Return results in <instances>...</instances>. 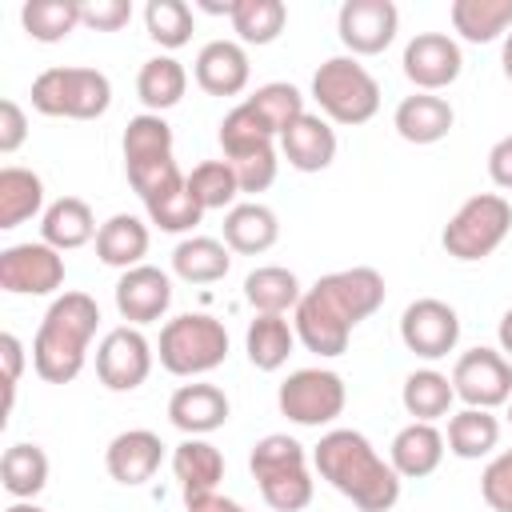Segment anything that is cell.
<instances>
[{"label":"cell","instance_id":"277c9868","mask_svg":"<svg viewBox=\"0 0 512 512\" xmlns=\"http://www.w3.org/2000/svg\"><path fill=\"white\" fill-rule=\"evenodd\" d=\"M312 100L332 124H368L380 112V84L356 56H332L312 76Z\"/></svg>","mask_w":512,"mask_h":512},{"label":"cell","instance_id":"603a6c76","mask_svg":"<svg viewBox=\"0 0 512 512\" xmlns=\"http://www.w3.org/2000/svg\"><path fill=\"white\" fill-rule=\"evenodd\" d=\"M96 232H100L96 228V216H92V208L80 196H60L40 216V240L52 244L56 252L84 248L88 240H96Z\"/></svg>","mask_w":512,"mask_h":512},{"label":"cell","instance_id":"5bb4252c","mask_svg":"<svg viewBox=\"0 0 512 512\" xmlns=\"http://www.w3.org/2000/svg\"><path fill=\"white\" fill-rule=\"evenodd\" d=\"M404 76L420 88V92H440L448 84L460 80L464 72V56L460 44L448 32H416L404 44Z\"/></svg>","mask_w":512,"mask_h":512},{"label":"cell","instance_id":"4dcf8cb0","mask_svg":"<svg viewBox=\"0 0 512 512\" xmlns=\"http://www.w3.org/2000/svg\"><path fill=\"white\" fill-rule=\"evenodd\" d=\"M44 208V180L32 168H0V228H20Z\"/></svg>","mask_w":512,"mask_h":512},{"label":"cell","instance_id":"7bdbcfd3","mask_svg":"<svg viewBox=\"0 0 512 512\" xmlns=\"http://www.w3.org/2000/svg\"><path fill=\"white\" fill-rule=\"evenodd\" d=\"M248 468L256 480L272 476V472H288V468H308V452L300 440L284 436V432H272L264 440L252 444V456H248Z\"/></svg>","mask_w":512,"mask_h":512},{"label":"cell","instance_id":"6f0895ef","mask_svg":"<svg viewBox=\"0 0 512 512\" xmlns=\"http://www.w3.org/2000/svg\"><path fill=\"white\" fill-rule=\"evenodd\" d=\"M4 512H44V508H36V504H28V500H16V504L4 508Z\"/></svg>","mask_w":512,"mask_h":512},{"label":"cell","instance_id":"d6986e66","mask_svg":"<svg viewBox=\"0 0 512 512\" xmlns=\"http://www.w3.org/2000/svg\"><path fill=\"white\" fill-rule=\"evenodd\" d=\"M392 124H396V132H400L408 144H436V140H444V136L452 132L456 112H452V104H448L444 96H436V92H412V96H404V100L396 104Z\"/></svg>","mask_w":512,"mask_h":512},{"label":"cell","instance_id":"d6a6232c","mask_svg":"<svg viewBox=\"0 0 512 512\" xmlns=\"http://www.w3.org/2000/svg\"><path fill=\"white\" fill-rule=\"evenodd\" d=\"M292 344H296V328H292L284 316H260V312H256V320H252L248 332H244L248 360H252V368H260V372L284 368L288 356H292Z\"/></svg>","mask_w":512,"mask_h":512},{"label":"cell","instance_id":"83f0119b","mask_svg":"<svg viewBox=\"0 0 512 512\" xmlns=\"http://www.w3.org/2000/svg\"><path fill=\"white\" fill-rule=\"evenodd\" d=\"M300 296H304V288H300L296 272L292 268H280V264H264V268L248 272V280H244V300L260 316H284L288 308L296 312Z\"/></svg>","mask_w":512,"mask_h":512},{"label":"cell","instance_id":"7402d4cb","mask_svg":"<svg viewBox=\"0 0 512 512\" xmlns=\"http://www.w3.org/2000/svg\"><path fill=\"white\" fill-rule=\"evenodd\" d=\"M392 468L400 472V480H424L440 468L444 460V432L436 424H424V420H412L408 428L396 432L392 440Z\"/></svg>","mask_w":512,"mask_h":512},{"label":"cell","instance_id":"ffe728a7","mask_svg":"<svg viewBox=\"0 0 512 512\" xmlns=\"http://www.w3.org/2000/svg\"><path fill=\"white\" fill-rule=\"evenodd\" d=\"M280 152L296 172H324L336 160V132L320 112H304L280 136Z\"/></svg>","mask_w":512,"mask_h":512},{"label":"cell","instance_id":"1f68e13d","mask_svg":"<svg viewBox=\"0 0 512 512\" xmlns=\"http://www.w3.org/2000/svg\"><path fill=\"white\" fill-rule=\"evenodd\" d=\"M452 28L468 44H492L512 28V0H452Z\"/></svg>","mask_w":512,"mask_h":512},{"label":"cell","instance_id":"681fc988","mask_svg":"<svg viewBox=\"0 0 512 512\" xmlns=\"http://www.w3.org/2000/svg\"><path fill=\"white\" fill-rule=\"evenodd\" d=\"M0 360H4V416H8L12 412V400H16L20 372H24V344L12 332L0 336Z\"/></svg>","mask_w":512,"mask_h":512},{"label":"cell","instance_id":"74e56055","mask_svg":"<svg viewBox=\"0 0 512 512\" xmlns=\"http://www.w3.org/2000/svg\"><path fill=\"white\" fill-rule=\"evenodd\" d=\"M248 104L256 108V116H260L276 136H284V132L304 116V96H300V88H296V84H284V80L260 84V88L248 96Z\"/></svg>","mask_w":512,"mask_h":512},{"label":"cell","instance_id":"4316f807","mask_svg":"<svg viewBox=\"0 0 512 512\" xmlns=\"http://www.w3.org/2000/svg\"><path fill=\"white\" fill-rule=\"evenodd\" d=\"M188 92V72L176 56H152L140 64V76H136V96L148 112H168L184 100Z\"/></svg>","mask_w":512,"mask_h":512},{"label":"cell","instance_id":"f546056e","mask_svg":"<svg viewBox=\"0 0 512 512\" xmlns=\"http://www.w3.org/2000/svg\"><path fill=\"white\" fill-rule=\"evenodd\" d=\"M448 452L460 460H480L500 444V420L488 408H460L448 416Z\"/></svg>","mask_w":512,"mask_h":512},{"label":"cell","instance_id":"ba28073f","mask_svg":"<svg viewBox=\"0 0 512 512\" xmlns=\"http://www.w3.org/2000/svg\"><path fill=\"white\" fill-rule=\"evenodd\" d=\"M344 380L332 368H296L280 388H276V404L280 412L300 424V428H320L332 424L344 412Z\"/></svg>","mask_w":512,"mask_h":512},{"label":"cell","instance_id":"9f6ffc18","mask_svg":"<svg viewBox=\"0 0 512 512\" xmlns=\"http://www.w3.org/2000/svg\"><path fill=\"white\" fill-rule=\"evenodd\" d=\"M500 64H504V76L512 80V32L504 36V48H500Z\"/></svg>","mask_w":512,"mask_h":512},{"label":"cell","instance_id":"8992f818","mask_svg":"<svg viewBox=\"0 0 512 512\" xmlns=\"http://www.w3.org/2000/svg\"><path fill=\"white\" fill-rule=\"evenodd\" d=\"M112 104V84L96 68H44L32 80V108L40 116L96 120Z\"/></svg>","mask_w":512,"mask_h":512},{"label":"cell","instance_id":"7a4b0ae2","mask_svg":"<svg viewBox=\"0 0 512 512\" xmlns=\"http://www.w3.org/2000/svg\"><path fill=\"white\" fill-rule=\"evenodd\" d=\"M312 464L320 480H328L360 512H388L400 500V472L356 428L324 432L320 444L312 448Z\"/></svg>","mask_w":512,"mask_h":512},{"label":"cell","instance_id":"c3c4849f","mask_svg":"<svg viewBox=\"0 0 512 512\" xmlns=\"http://www.w3.org/2000/svg\"><path fill=\"white\" fill-rule=\"evenodd\" d=\"M128 20H132L128 0H80V24H88L96 32H116Z\"/></svg>","mask_w":512,"mask_h":512},{"label":"cell","instance_id":"f907efd6","mask_svg":"<svg viewBox=\"0 0 512 512\" xmlns=\"http://www.w3.org/2000/svg\"><path fill=\"white\" fill-rule=\"evenodd\" d=\"M28 140V116L16 100H0V152L12 156Z\"/></svg>","mask_w":512,"mask_h":512},{"label":"cell","instance_id":"d4e9b609","mask_svg":"<svg viewBox=\"0 0 512 512\" xmlns=\"http://www.w3.org/2000/svg\"><path fill=\"white\" fill-rule=\"evenodd\" d=\"M96 256L108 268H136L148 256V224L132 212H116L96 232Z\"/></svg>","mask_w":512,"mask_h":512},{"label":"cell","instance_id":"60d3db41","mask_svg":"<svg viewBox=\"0 0 512 512\" xmlns=\"http://www.w3.org/2000/svg\"><path fill=\"white\" fill-rule=\"evenodd\" d=\"M188 192L204 212H216V208H232V200L240 196V184L228 160H204L188 172Z\"/></svg>","mask_w":512,"mask_h":512},{"label":"cell","instance_id":"2e32d148","mask_svg":"<svg viewBox=\"0 0 512 512\" xmlns=\"http://www.w3.org/2000/svg\"><path fill=\"white\" fill-rule=\"evenodd\" d=\"M192 72H196V84L208 96H240L248 88L252 64H248V52H244L240 40H208L196 52Z\"/></svg>","mask_w":512,"mask_h":512},{"label":"cell","instance_id":"ab89813d","mask_svg":"<svg viewBox=\"0 0 512 512\" xmlns=\"http://www.w3.org/2000/svg\"><path fill=\"white\" fill-rule=\"evenodd\" d=\"M124 168H128V184L136 188V196L144 200V208H152V204H160V200L176 196V192L188 184V176L176 168V160H172V156L140 160V164H124Z\"/></svg>","mask_w":512,"mask_h":512},{"label":"cell","instance_id":"f6af8a7d","mask_svg":"<svg viewBox=\"0 0 512 512\" xmlns=\"http://www.w3.org/2000/svg\"><path fill=\"white\" fill-rule=\"evenodd\" d=\"M200 216H204V208L196 204V196L188 192V184H184L176 196H168V200H160V204L148 208V220H152L160 232H192V228L200 224Z\"/></svg>","mask_w":512,"mask_h":512},{"label":"cell","instance_id":"e575fe53","mask_svg":"<svg viewBox=\"0 0 512 512\" xmlns=\"http://www.w3.org/2000/svg\"><path fill=\"white\" fill-rule=\"evenodd\" d=\"M272 140H276V132L256 116V108L244 100V104H236L224 120H220V148H224V156L228 160H240V156H252V152H264V148H272Z\"/></svg>","mask_w":512,"mask_h":512},{"label":"cell","instance_id":"3957f363","mask_svg":"<svg viewBox=\"0 0 512 512\" xmlns=\"http://www.w3.org/2000/svg\"><path fill=\"white\" fill-rule=\"evenodd\" d=\"M100 308L88 292H64L48 304L36 340H32V368L48 384H68L80 376L88 360V344L96 336Z\"/></svg>","mask_w":512,"mask_h":512},{"label":"cell","instance_id":"7c38bea8","mask_svg":"<svg viewBox=\"0 0 512 512\" xmlns=\"http://www.w3.org/2000/svg\"><path fill=\"white\" fill-rule=\"evenodd\" d=\"M152 372V344L140 328H112L96 348V376L112 392H132Z\"/></svg>","mask_w":512,"mask_h":512},{"label":"cell","instance_id":"680465c9","mask_svg":"<svg viewBox=\"0 0 512 512\" xmlns=\"http://www.w3.org/2000/svg\"><path fill=\"white\" fill-rule=\"evenodd\" d=\"M508 424H512V400H508Z\"/></svg>","mask_w":512,"mask_h":512},{"label":"cell","instance_id":"b9f144b4","mask_svg":"<svg viewBox=\"0 0 512 512\" xmlns=\"http://www.w3.org/2000/svg\"><path fill=\"white\" fill-rule=\"evenodd\" d=\"M144 28L160 48H184L192 40V8L184 0H148L144 8Z\"/></svg>","mask_w":512,"mask_h":512},{"label":"cell","instance_id":"9c48e42d","mask_svg":"<svg viewBox=\"0 0 512 512\" xmlns=\"http://www.w3.org/2000/svg\"><path fill=\"white\" fill-rule=\"evenodd\" d=\"M452 388L464 408H500L512 400V360L496 348H472L452 368Z\"/></svg>","mask_w":512,"mask_h":512},{"label":"cell","instance_id":"836d02e7","mask_svg":"<svg viewBox=\"0 0 512 512\" xmlns=\"http://www.w3.org/2000/svg\"><path fill=\"white\" fill-rule=\"evenodd\" d=\"M0 480H4V492L16 496V500L40 496L44 484H48V456H44V448L40 444H12V448H4Z\"/></svg>","mask_w":512,"mask_h":512},{"label":"cell","instance_id":"5b68a950","mask_svg":"<svg viewBox=\"0 0 512 512\" xmlns=\"http://www.w3.org/2000/svg\"><path fill=\"white\" fill-rule=\"evenodd\" d=\"M228 356V332L208 312H184L160 328V364L172 376H204Z\"/></svg>","mask_w":512,"mask_h":512},{"label":"cell","instance_id":"816d5d0a","mask_svg":"<svg viewBox=\"0 0 512 512\" xmlns=\"http://www.w3.org/2000/svg\"><path fill=\"white\" fill-rule=\"evenodd\" d=\"M488 176H492L496 188L512 192V136H504V140L492 144V152H488Z\"/></svg>","mask_w":512,"mask_h":512},{"label":"cell","instance_id":"484cf974","mask_svg":"<svg viewBox=\"0 0 512 512\" xmlns=\"http://www.w3.org/2000/svg\"><path fill=\"white\" fill-rule=\"evenodd\" d=\"M232 248L212 240V236H184L176 248H172V272L188 284H216L228 276L232 268Z\"/></svg>","mask_w":512,"mask_h":512},{"label":"cell","instance_id":"f35d334b","mask_svg":"<svg viewBox=\"0 0 512 512\" xmlns=\"http://www.w3.org/2000/svg\"><path fill=\"white\" fill-rule=\"evenodd\" d=\"M172 156V128L164 116L156 112H140L128 120L124 128V164H140V160H160Z\"/></svg>","mask_w":512,"mask_h":512},{"label":"cell","instance_id":"30bf717a","mask_svg":"<svg viewBox=\"0 0 512 512\" xmlns=\"http://www.w3.org/2000/svg\"><path fill=\"white\" fill-rule=\"evenodd\" d=\"M64 284V256L44 244H12L0 252V288L12 296H48Z\"/></svg>","mask_w":512,"mask_h":512},{"label":"cell","instance_id":"f5cc1de1","mask_svg":"<svg viewBox=\"0 0 512 512\" xmlns=\"http://www.w3.org/2000/svg\"><path fill=\"white\" fill-rule=\"evenodd\" d=\"M184 504H188V512H248L244 504H236V500H228V496H220V492L196 496V500H184Z\"/></svg>","mask_w":512,"mask_h":512},{"label":"cell","instance_id":"4fadbf2b","mask_svg":"<svg viewBox=\"0 0 512 512\" xmlns=\"http://www.w3.org/2000/svg\"><path fill=\"white\" fill-rule=\"evenodd\" d=\"M400 12L392 0H344L336 12V36L352 56H376L396 40Z\"/></svg>","mask_w":512,"mask_h":512},{"label":"cell","instance_id":"cb8c5ba5","mask_svg":"<svg viewBox=\"0 0 512 512\" xmlns=\"http://www.w3.org/2000/svg\"><path fill=\"white\" fill-rule=\"evenodd\" d=\"M280 240V220L268 204H232L224 216V244L240 256H260Z\"/></svg>","mask_w":512,"mask_h":512},{"label":"cell","instance_id":"f1b7e54d","mask_svg":"<svg viewBox=\"0 0 512 512\" xmlns=\"http://www.w3.org/2000/svg\"><path fill=\"white\" fill-rule=\"evenodd\" d=\"M400 400H404V412L412 420L436 424L440 416H452L456 388H452V376H444L436 368H416V372H408V380L400 388Z\"/></svg>","mask_w":512,"mask_h":512},{"label":"cell","instance_id":"44dd1931","mask_svg":"<svg viewBox=\"0 0 512 512\" xmlns=\"http://www.w3.org/2000/svg\"><path fill=\"white\" fill-rule=\"evenodd\" d=\"M172 472L180 480V492L184 500H196V496H212L224 480V456L216 444H208L204 436H188L176 444L172 452Z\"/></svg>","mask_w":512,"mask_h":512},{"label":"cell","instance_id":"52a82bcc","mask_svg":"<svg viewBox=\"0 0 512 512\" xmlns=\"http://www.w3.org/2000/svg\"><path fill=\"white\" fill-rule=\"evenodd\" d=\"M508 228H512V204L500 192H480L456 208V216L444 224L440 244L452 260L472 264V260L492 256L504 244Z\"/></svg>","mask_w":512,"mask_h":512},{"label":"cell","instance_id":"11a10c76","mask_svg":"<svg viewBox=\"0 0 512 512\" xmlns=\"http://www.w3.org/2000/svg\"><path fill=\"white\" fill-rule=\"evenodd\" d=\"M200 8H204V12H212V16H228V20H232L236 0H224V4H216V0H200Z\"/></svg>","mask_w":512,"mask_h":512},{"label":"cell","instance_id":"9a60e30c","mask_svg":"<svg viewBox=\"0 0 512 512\" xmlns=\"http://www.w3.org/2000/svg\"><path fill=\"white\" fill-rule=\"evenodd\" d=\"M168 304H172V280L152 264H136L116 280V308L132 328L160 320Z\"/></svg>","mask_w":512,"mask_h":512},{"label":"cell","instance_id":"e0dca14e","mask_svg":"<svg viewBox=\"0 0 512 512\" xmlns=\"http://www.w3.org/2000/svg\"><path fill=\"white\" fill-rule=\"evenodd\" d=\"M160 460H164V444H160V436L148 432V428H128V432L112 436V444H108V452H104L108 476H112L116 484H128V488L148 484V480L156 476Z\"/></svg>","mask_w":512,"mask_h":512},{"label":"cell","instance_id":"7dc6e473","mask_svg":"<svg viewBox=\"0 0 512 512\" xmlns=\"http://www.w3.org/2000/svg\"><path fill=\"white\" fill-rule=\"evenodd\" d=\"M232 172H236V184L240 192H264L272 188L276 180V148H264V152H252V156H240V160H228Z\"/></svg>","mask_w":512,"mask_h":512},{"label":"cell","instance_id":"ac0fdd59","mask_svg":"<svg viewBox=\"0 0 512 512\" xmlns=\"http://www.w3.org/2000/svg\"><path fill=\"white\" fill-rule=\"evenodd\" d=\"M228 412H232V404H228L224 388H216V384H180L168 400V420L184 436H208V432L224 428Z\"/></svg>","mask_w":512,"mask_h":512},{"label":"cell","instance_id":"d590c367","mask_svg":"<svg viewBox=\"0 0 512 512\" xmlns=\"http://www.w3.org/2000/svg\"><path fill=\"white\" fill-rule=\"evenodd\" d=\"M20 24L32 40L40 44H56L64 36L76 32L80 24V0H28L20 8Z\"/></svg>","mask_w":512,"mask_h":512},{"label":"cell","instance_id":"8d00e7d4","mask_svg":"<svg viewBox=\"0 0 512 512\" xmlns=\"http://www.w3.org/2000/svg\"><path fill=\"white\" fill-rule=\"evenodd\" d=\"M288 24V8L284 0H236L232 8V32L240 36V44H272Z\"/></svg>","mask_w":512,"mask_h":512},{"label":"cell","instance_id":"ee69618b","mask_svg":"<svg viewBox=\"0 0 512 512\" xmlns=\"http://www.w3.org/2000/svg\"><path fill=\"white\" fill-rule=\"evenodd\" d=\"M256 484H260L264 504H268V508H276V512H300V508H308V504H312V492H316V484H312V472H308V468L272 472V476H264V480H256Z\"/></svg>","mask_w":512,"mask_h":512},{"label":"cell","instance_id":"8fae6325","mask_svg":"<svg viewBox=\"0 0 512 512\" xmlns=\"http://www.w3.org/2000/svg\"><path fill=\"white\" fill-rule=\"evenodd\" d=\"M400 340L408 352H416L420 360H440L456 348L460 340V316L452 304L436 300V296H424V300H412L400 316Z\"/></svg>","mask_w":512,"mask_h":512},{"label":"cell","instance_id":"6da1fadb","mask_svg":"<svg viewBox=\"0 0 512 512\" xmlns=\"http://www.w3.org/2000/svg\"><path fill=\"white\" fill-rule=\"evenodd\" d=\"M384 304V276L376 268H344L320 276L296 304V340L316 356H340L360 320Z\"/></svg>","mask_w":512,"mask_h":512},{"label":"cell","instance_id":"db71d44e","mask_svg":"<svg viewBox=\"0 0 512 512\" xmlns=\"http://www.w3.org/2000/svg\"><path fill=\"white\" fill-rule=\"evenodd\" d=\"M496 336H500V352L512 360V308L500 316V328H496Z\"/></svg>","mask_w":512,"mask_h":512},{"label":"cell","instance_id":"bcb514c9","mask_svg":"<svg viewBox=\"0 0 512 512\" xmlns=\"http://www.w3.org/2000/svg\"><path fill=\"white\" fill-rule=\"evenodd\" d=\"M480 496L492 512H512V448L488 460L480 476Z\"/></svg>","mask_w":512,"mask_h":512}]
</instances>
